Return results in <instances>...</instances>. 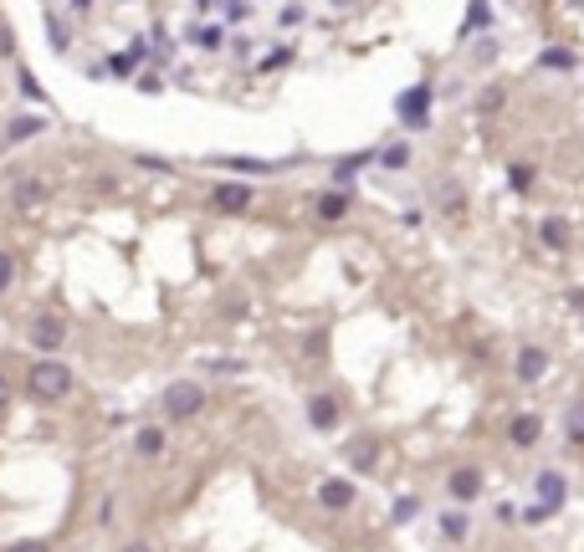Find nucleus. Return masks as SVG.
<instances>
[{
    "instance_id": "f257e3e1",
    "label": "nucleus",
    "mask_w": 584,
    "mask_h": 552,
    "mask_svg": "<svg viewBox=\"0 0 584 552\" xmlns=\"http://www.w3.org/2000/svg\"><path fill=\"white\" fill-rule=\"evenodd\" d=\"M26 388H31L42 404H52V399H67V394H72V373H67V364H57V358H42V364H31V373H26Z\"/></svg>"
},
{
    "instance_id": "f03ea898",
    "label": "nucleus",
    "mask_w": 584,
    "mask_h": 552,
    "mask_svg": "<svg viewBox=\"0 0 584 552\" xmlns=\"http://www.w3.org/2000/svg\"><path fill=\"white\" fill-rule=\"evenodd\" d=\"M159 404H165L169 420H195V414L206 409V388L195 384V379H180V384L165 388V399H159Z\"/></svg>"
},
{
    "instance_id": "7ed1b4c3",
    "label": "nucleus",
    "mask_w": 584,
    "mask_h": 552,
    "mask_svg": "<svg viewBox=\"0 0 584 552\" xmlns=\"http://www.w3.org/2000/svg\"><path fill=\"white\" fill-rule=\"evenodd\" d=\"M395 113H400L405 128H431V82H420V87H410V92H400Z\"/></svg>"
},
{
    "instance_id": "20e7f679",
    "label": "nucleus",
    "mask_w": 584,
    "mask_h": 552,
    "mask_svg": "<svg viewBox=\"0 0 584 552\" xmlns=\"http://www.w3.org/2000/svg\"><path fill=\"white\" fill-rule=\"evenodd\" d=\"M482 486H487V481H482V470H477V466H457L451 476H446V491H451V501H477Z\"/></svg>"
},
{
    "instance_id": "39448f33",
    "label": "nucleus",
    "mask_w": 584,
    "mask_h": 552,
    "mask_svg": "<svg viewBox=\"0 0 584 552\" xmlns=\"http://www.w3.org/2000/svg\"><path fill=\"white\" fill-rule=\"evenodd\" d=\"M564 496H569L564 476H559V470H543V476H539V486H533V501H539L543 511H559V507H564Z\"/></svg>"
},
{
    "instance_id": "423d86ee",
    "label": "nucleus",
    "mask_w": 584,
    "mask_h": 552,
    "mask_svg": "<svg viewBox=\"0 0 584 552\" xmlns=\"http://www.w3.org/2000/svg\"><path fill=\"white\" fill-rule=\"evenodd\" d=\"M318 501L328 511H349L354 507V481H344V476H328L323 486H318Z\"/></svg>"
},
{
    "instance_id": "0eeeda50",
    "label": "nucleus",
    "mask_w": 584,
    "mask_h": 552,
    "mask_svg": "<svg viewBox=\"0 0 584 552\" xmlns=\"http://www.w3.org/2000/svg\"><path fill=\"white\" fill-rule=\"evenodd\" d=\"M251 184H241V180H231V184H215V204L226 210V215H241V210H251Z\"/></svg>"
},
{
    "instance_id": "6e6552de",
    "label": "nucleus",
    "mask_w": 584,
    "mask_h": 552,
    "mask_svg": "<svg viewBox=\"0 0 584 552\" xmlns=\"http://www.w3.org/2000/svg\"><path fill=\"white\" fill-rule=\"evenodd\" d=\"M62 338H67L62 317H36V323H31V343H36V353H57Z\"/></svg>"
},
{
    "instance_id": "1a4fd4ad",
    "label": "nucleus",
    "mask_w": 584,
    "mask_h": 552,
    "mask_svg": "<svg viewBox=\"0 0 584 552\" xmlns=\"http://www.w3.org/2000/svg\"><path fill=\"white\" fill-rule=\"evenodd\" d=\"M543 373H548V353H543V348H518V379L523 384H539Z\"/></svg>"
},
{
    "instance_id": "9d476101",
    "label": "nucleus",
    "mask_w": 584,
    "mask_h": 552,
    "mask_svg": "<svg viewBox=\"0 0 584 552\" xmlns=\"http://www.w3.org/2000/svg\"><path fill=\"white\" fill-rule=\"evenodd\" d=\"M308 425L313 429H334L338 425V399L334 394H313V399H308Z\"/></svg>"
},
{
    "instance_id": "9b49d317",
    "label": "nucleus",
    "mask_w": 584,
    "mask_h": 552,
    "mask_svg": "<svg viewBox=\"0 0 584 552\" xmlns=\"http://www.w3.org/2000/svg\"><path fill=\"white\" fill-rule=\"evenodd\" d=\"M539 435H543V420H539V414H518V420L507 425V440H513L518 450L539 445Z\"/></svg>"
},
{
    "instance_id": "f8f14e48",
    "label": "nucleus",
    "mask_w": 584,
    "mask_h": 552,
    "mask_svg": "<svg viewBox=\"0 0 584 552\" xmlns=\"http://www.w3.org/2000/svg\"><path fill=\"white\" fill-rule=\"evenodd\" d=\"M344 455H349V466H354V470H375V460H379L375 435H359V440H349V445H344Z\"/></svg>"
},
{
    "instance_id": "ddd939ff",
    "label": "nucleus",
    "mask_w": 584,
    "mask_h": 552,
    "mask_svg": "<svg viewBox=\"0 0 584 552\" xmlns=\"http://www.w3.org/2000/svg\"><path fill=\"white\" fill-rule=\"evenodd\" d=\"M539 67H543V72H574V67H580V57H574L569 46H543V52H539Z\"/></svg>"
},
{
    "instance_id": "4468645a",
    "label": "nucleus",
    "mask_w": 584,
    "mask_h": 552,
    "mask_svg": "<svg viewBox=\"0 0 584 552\" xmlns=\"http://www.w3.org/2000/svg\"><path fill=\"white\" fill-rule=\"evenodd\" d=\"M139 61H144V41H134L128 52H113V57H108V72H113V77H128V72H139Z\"/></svg>"
},
{
    "instance_id": "2eb2a0df",
    "label": "nucleus",
    "mask_w": 584,
    "mask_h": 552,
    "mask_svg": "<svg viewBox=\"0 0 584 552\" xmlns=\"http://www.w3.org/2000/svg\"><path fill=\"white\" fill-rule=\"evenodd\" d=\"M466 532H472V516H466V511H461V507L441 511V537H446V542H461Z\"/></svg>"
},
{
    "instance_id": "dca6fc26",
    "label": "nucleus",
    "mask_w": 584,
    "mask_h": 552,
    "mask_svg": "<svg viewBox=\"0 0 584 552\" xmlns=\"http://www.w3.org/2000/svg\"><path fill=\"white\" fill-rule=\"evenodd\" d=\"M539 236H543L548 251H564V245H569V220H564V215H548V220L539 225Z\"/></svg>"
},
{
    "instance_id": "f3484780",
    "label": "nucleus",
    "mask_w": 584,
    "mask_h": 552,
    "mask_svg": "<svg viewBox=\"0 0 584 552\" xmlns=\"http://www.w3.org/2000/svg\"><path fill=\"white\" fill-rule=\"evenodd\" d=\"M436 204L446 210V215H461V210H466V189H461L457 180H446V184L436 189Z\"/></svg>"
},
{
    "instance_id": "a211bd4d",
    "label": "nucleus",
    "mask_w": 584,
    "mask_h": 552,
    "mask_svg": "<svg viewBox=\"0 0 584 552\" xmlns=\"http://www.w3.org/2000/svg\"><path fill=\"white\" fill-rule=\"evenodd\" d=\"M42 20H46V36H52V46H57V52H67V41H72V36H67V11H57V5H52Z\"/></svg>"
},
{
    "instance_id": "6ab92c4d",
    "label": "nucleus",
    "mask_w": 584,
    "mask_h": 552,
    "mask_svg": "<svg viewBox=\"0 0 584 552\" xmlns=\"http://www.w3.org/2000/svg\"><path fill=\"white\" fill-rule=\"evenodd\" d=\"M46 123L42 118H11L5 123V143H21V139H36V133H42Z\"/></svg>"
},
{
    "instance_id": "aec40b11",
    "label": "nucleus",
    "mask_w": 584,
    "mask_h": 552,
    "mask_svg": "<svg viewBox=\"0 0 584 552\" xmlns=\"http://www.w3.org/2000/svg\"><path fill=\"white\" fill-rule=\"evenodd\" d=\"M134 445H139V455H149V460H154V455L165 450V429H159V425H144V429H139V440H134Z\"/></svg>"
},
{
    "instance_id": "412c9836",
    "label": "nucleus",
    "mask_w": 584,
    "mask_h": 552,
    "mask_svg": "<svg viewBox=\"0 0 584 552\" xmlns=\"http://www.w3.org/2000/svg\"><path fill=\"white\" fill-rule=\"evenodd\" d=\"M42 200H46V184H42V180H21V189H16V204H21V210H36Z\"/></svg>"
},
{
    "instance_id": "4be33fe9",
    "label": "nucleus",
    "mask_w": 584,
    "mask_h": 552,
    "mask_svg": "<svg viewBox=\"0 0 584 552\" xmlns=\"http://www.w3.org/2000/svg\"><path fill=\"white\" fill-rule=\"evenodd\" d=\"M344 210H349V195H344V189H328V195L318 200V215H323V220H338Z\"/></svg>"
},
{
    "instance_id": "5701e85b",
    "label": "nucleus",
    "mask_w": 584,
    "mask_h": 552,
    "mask_svg": "<svg viewBox=\"0 0 584 552\" xmlns=\"http://www.w3.org/2000/svg\"><path fill=\"white\" fill-rule=\"evenodd\" d=\"M487 20H492V11H487V5H466V26H461V36H477V31H487Z\"/></svg>"
},
{
    "instance_id": "b1692460",
    "label": "nucleus",
    "mask_w": 584,
    "mask_h": 552,
    "mask_svg": "<svg viewBox=\"0 0 584 552\" xmlns=\"http://www.w3.org/2000/svg\"><path fill=\"white\" fill-rule=\"evenodd\" d=\"M379 164H385V169H405V164H410V143H385Z\"/></svg>"
},
{
    "instance_id": "393cba45",
    "label": "nucleus",
    "mask_w": 584,
    "mask_h": 552,
    "mask_svg": "<svg viewBox=\"0 0 584 552\" xmlns=\"http://www.w3.org/2000/svg\"><path fill=\"white\" fill-rule=\"evenodd\" d=\"M564 429H569V440L580 445V440H584V404H569V414H564Z\"/></svg>"
},
{
    "instance_id": "a878e982",
    "label": "nucleus",
    "mask_w": 584,
    "mask_h": 552,
    "mask_svg": "<svg viewBox=\"0 0 584 552\" xmlns=\"http://www.w3.org/2000/svg\"><path fill=\"white\" fill-rule=\"evenodd\" d=\"M190 41H195V46H210V52H215V46H221V26H190Z\"/></svg>"
},
{
    "instance_id": "bb28decb",
    "label": "nucleus",
    "mask_w": 584,
    "mask_h": 552,
    "mask_svg": "<svg viewBox=\"0 0 584 552\" xmlns=\"http://www.w3.org/2000/svg\"><path fill=\"white\" fill-rule=\"evenodd\" d=\"M416 511H420V501H416V496H400L395 507H390V522H410Z\"/></svg>"
},
{
    "instance_id": "cd10ccee",
    "label": "nucleus",
    "mask_w": 584,
    "mask_h": 552,
    "mask_svg": "<svg viewBox=\"0 0 584 552\" xmlns=\"http://www.w3.org/2000/svg\"><path fill=\"white\" fill-rule=\"evenodd\" d=\"M16 282V256L11 251H0V297H5V286Z\"/></svg>"
},
{
    "instance_id": "c85d7f7f",
    "label": "nucleus",
    "mask_w": 584,
    "mask_h": 552,
    "mask_svg": "<svg viewBox=\"0 0 584 552\" xmlns=\"http://www.w3.org/2000/svg\"><path fill=\"white\" fill-rule=\"evenodd\" d=\"M226 169H247V174H272V164H262V159H221Z\"/></svg>"
},
{
    "instance_id": "c756f323",
    "label": "nucleus",
    "mask_w": 584,
    "mask_h": 552,
    "mask_svg": "<svg viewBox=\"0 0 584 552\" xmlns=\"http://www.w3.org/2000/svg\"><path fill=\"white\" fill-rule=\"evenodd\" d=\"M369 159H375V148H364V154H354V159H338V180H349L359 164H369Z\"/></svg>"
},
{
    "instance_id": "7c9ffc66",
    "label": "nucleus",
    "mask_w": 584,
    "mask_h": 552,
    "mask_svg": "<svg viewBox=\"0 0 584 552\" xmlns=\"http://www.w3.org/2000/svg\"><path fill=\"white\" fill-rule=\"evenodd\" d=\"M5 552H52L42 537H21V542H5Z\"/></svg>"
},
{
    "instance_id": "2f4dec72",
    "label": "nucleus",
    "mask_w": 584,
    "mask_h": 552,
    "mask_svg": "<svg viewBox=\"0 0 584 552\" xmlns=\"http://www.w3.org/2000/svg\"><path fill=\"white\" fill-rule=\"evenodd\" d=\"M548 516H554V511H543V507H539V501H533V507L523 511L518 522H528V527H539V522H548Z\"/></svg>"
},
{
    "instance_id": "473e14b6",
    "label": "nucleus",
    "mask_w": 584,
    "mask_h": 552,
    "mask_svg": "<svg viewBox=\"0 0 584 552\" xmlns=\"http://www.w3.org/2000/svg\"><path fill=\"white\" fill-rule=\"evenodd\" d=\"M215 16H226V20H247V16H251V5H215Z\"/></svg>"
},
{
    "instance_id": "72a5a7b5",
    "label": "nucleus",
    "mask_w": 584,
    "mask_h": 552,
    "mask_svg": "<svg viewBox=\"0 0 584 552\" xmlns=\"http://www.w3.org/2000/svg\"><path fill=\"white\" fill-rule=\"evenodd\" d=\"M308 16V11H303V5H282V11H277V20H282V26H297V20Z\"/></svg>"
},
{
    "instance_id": "f704fd0d",
    "label": "nucleus",
    "mask_w": 584,
    "mask_h": 552,
    "mask_svg": "<svg viewBox=\"0 0 584 552\" xmlns=\"http://www.w3.org/2000/svg\"><path fill=\"white\" fill-rule=\"evenodd\" d=\"M482 108H487V113H498V108H502V87H487V92H482Z\"/></svg>"
},
{
    "instance_id": "c9c22d12",
    "label": "nucleus",
    "mask_w": 584,
    "mask_h": 552,
    "mask_svg": "<svg viewBox=\"0 0 584 552\" xmlns=\"http://www.w3.org/2000/svg\"><path fill=\"white\" fill-rule=\"evenodd\" d=\"M288 61H292V52H272V57L262 61V72H277V67H288Z\"/></svg>"
},
{
    "instance_id": "e433bc0d",
    "label": "nucleus",
    "mask_w": 584,
    "mask_h": 552,
    "mask_svg": "<svg viewBox=\"0 0 584 552\" xmlns=\"http://www.w3.org/2000/svg\"><path fill=\"white\" fill-rule=\"evenodd\" d=\"M498 522H502V527H513V522H518V511H513V501H498Z\"/></svg>"
},
{
    "instance_id": "4c0bfd02",
    "label": "nucleus",
    "mask_w": 584,
    "mask_h": 552,
    "mask_svg": "<svg viewBox=\"0 0 584 552\" xmlns=\"http://www.w3.org/2000/svg\"><path fill=\"white\" fill-rule=\"evenodd\" d=\"M528 180H533V174H528V164H513V189H528Z\"/></svg>"
},
{
    "instance_id": "58836bf2",
    "label": "nucleus",
    "mask_w": 584,
    "mask_h": 552,
    "mask_svg": "<svg viewBox=\"0 0 584 552\" xmlns=\"http://www.w3.org/2000/svg\"><path fill=\"white\" fill-rule=\"evenodd\" d=\"M5 399H11V384H5V373H0V409H5Z\"/></svg>"
},
{
    "instance_id": "ea45409f",
    "label": "nucleus",
    "mask_w": 584,
    "mask_h": 552,
    "mask_svg": "<svg viewBox=\"0 0 584 552\" xmlns=\"http://www.w3.org/2000/svg\"><path fill=\"white\" fill-rule=\"evenodd\" d=\"M118 552H154L149 542H128V548H118Z\"/></svg>"
}]
</instances>
